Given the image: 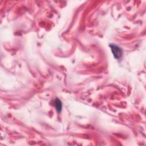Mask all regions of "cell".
<instances>
[{"instance_id":"1","label":"cell","mask_w":146,"mask_h":146,"mask_svg":"<svg viewBox=\"0 0 146 146\" xmlns=\"http://www.w3.org/2000/svg\"><path fill=\"white\" fill-rule=\"evenodd\" d=\"M109 46L111 49V51L113 55L114 58L116 59H120L122 57L123 54L122 49L115 44H110Z\"/></svg>"},{"instance_id":"2","label":"cell","mask_w":146,"mask_h":146,"mask_svg":"<svg viewBox=\"0 0 146 146\" xmlns=\"http://www.w3.org/2000/svg\"><path fill=\"white\" fill-rule=\"evenodd\" d=\"M54 107H55L56 110L57 111V112L58 113L60 112L61 111H62V102L60 100V99H59L58 98H56L54 100Z\"/></svg>"}]
</instances>
